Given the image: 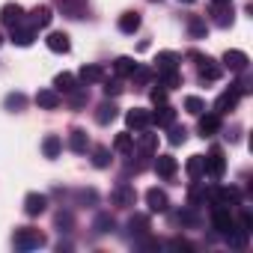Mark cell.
<instances>
[{
	"label": "cell",
	"mask_w": 253,
	"mask_h": 253,
	"mask_svg": "<svg viewBox=\"0 0 253 253\" xmlns=\"http://www.w3.org/2000/svg\"><path fill=\"white\" fill-rule=\"evenodd\" d=\"M45 232H39L36 226H21V229H15V235H12V244H15V250H39V247H45Z\"/></svg>",
	"instance_id": "cell-1"
},
{
	"label": "cell",
	"mask_w": 253,
	"mask_h": 253,
	"mask_svg": "<svg viewBox=\"0 0 253 253\" xmlns=\"http://www.w3.org/2000/svg\"><path fill=\"white\" fill-rule=\"evenodd\" d=\"M188 57H191V60H197V69H200L197 75H200V81H203V84H214V81L223 75V69H220L211 57H203V54H197V51H191Z\"/></svg>",
	"instance_id": "cell-2"
},
{
	"label": "cell",
	"mask_w": 253,
	"mask_h": 253,
	"mask_svg": "<svg viewBox=\"0 0 253 253\" xmlns=\"http://www.w3.org/2000/svg\"><path fill=\"white\" fill-rule=\"evenodd\" d=\"M110 203H113L116 209H131V206L137 203V191H134V185L119 182V185L113 188V194H110Z\"/></svg>",
	"instance_id": "cell-3"
},
{
	"label": "cell",
	"mask_w": 253,
	"mask_h": 253,
	"mask_svg": "<svg viewBox=\"0 0 253 253\" xmlns=\"http://www.w3.org/2000/svg\"><path fill=\"white\" fill-rule=\"evenodd\" d=\"M209 203H211V206H220V209H232V206L241 203V197H238L235 188H223V185H220V188H211Z\"/></svg>",
	"instance_id": "cell-4"
},
{
	"label": "cell",
	"mask_w": 253,
	"mask_h": 253,
	"mask_svg": "<svg viewBox=\"0 0 253 253\" xmlns=\"http://www.w3.org/2000/svg\"><path fill=\"white\" fill-rule=\"evenodd\" d=\"M238 98H241V92H238L235 86L223 89V92L217 95V101H214V113H217V116H223V113L235 110V107H238Z\"/></svg>",
	"instance_id": "cell-5"
},
{
	"label": "cell",
	"mask_w": 253,
	"mask_h": 253,
	"mask_svg": "<svg viewBox=\"0 0 253 253\" xmlns=\"http://www.w3.org/2000/svg\"><path fill=\"white\" fill-rule=\"evenodd\" d=\"M203 161H206V176H211V179H220V176H223L226 161H223V152H220L217 146H214V149H211Z\"/></svg>",
	"instance_id": "cell-6"
},
{
	"label": "cell",
	"mask_w": 253,
	"mask_h": 253,
	"mask_svg": "<svg viewBox=\"0 0 253 253\" xmlns=\"http://www.w3.org/2000/svg\"><path fill=\"white\" fill-rule=\"evenodd\" d=\"M54 3H57V9H60L66 18H75V21L84 18L86 9H89V6H86V0H54Z\"/></svg>",
	"instance_id": "cell-7"
},
{
	"label": "cell",
	"mask_w": 253,
	"mask_h": 253,
	"mask_svg": "<svg viewBox=\"0 0 253 253\" xmlns=\"http://www.w3.org/2000/svg\"><path fill=\"white\" fill-rule=\"evenodd\" d=\"M125 122H128V128H134V131H146L152 125V113L143 110V107H134V110L125 113Z\"/></svg>",
	"instance_id": "cell-8"
},
{
	"label": "cell",
	"mask_w": 253,
	"mask_h": 253,
	"mask_svg": "<svg viewBox=\"0 0 253 253\" xmlns=\"http://www.w3.org/2000/svg\"><path fill=\"white\" fill-rule=\"evenodd\" d=\"M209 197H211V188H209L206 182L194 179V185L188 188V203H191L194 209H200V206H206V203H209Z\"/></svg>",
	"instance_id": "cell-9"
},
{
	"label": "cell",
	"mask_w": 253,
	"mask_h": 253,
	"mask_svg": "<svg viewBox=\"0 0 253 253\" xmlns=\"http://www.w3.org/2000/svg\"><path fill=\"white\" fill-rule=\"evenodd\" d=\"M211 226H214L220 235H226V232L235 226V217L229 214V209H220V206H214V209H211Z\"/></svg>",
	"instance_id": "cell-10"
},
{
	"label": "cell",
	"mask_w": 253,
	"mask_h": 253,
	"mask_svg": "<svg viewBox=\"0 0 253 253\" xmlns=\"http://www.w3.org/2000/svg\"><path fill=\"white\" fill-rule=\"evenodd\" d=\"M146 206H149V211L164 214V211L170 209V200H167V194H164L161 188H149V191H146Z\"/></svg>",
	"instance_id": "cell-11"
},
{
	"label": "cell",
	"mask_w": 253,
	"mask_h": 253,
	"mask_svg": "<svg viewBox=\"0 0 253 253\" xmlns=\"http://www.w3.org/2000/svg\"><path fill=\"white\" fill-rule=\"evenodd\" d=\"M0 21H3V27H15V24H21L24 21V6L21 3H6L3 9H0Z\"/></svg>",
	"instance_id": "cell-12"
},
{
	"label": "cell",
	"mask_w": 253,
	"mask_h": 253,
	"mask_svg": "<svg viewBox=\"0 0 253 253\" xmlns=\"http://www.w3.org/2000/svg\"><path fill=\"white\" fill-rule=\"evenodd\" d=\"M33 39H36V27H33V24L21 21V24L12 27V42H15V45L27 48V45H33Z\"/></svg>",
	"instance_id": "cell-13"
},
{
	"label": "cell",
	"mask_w": 253,
	"mask_h": 253,
	"mask_svg": "<svg viewBox=\"0 0 253 253\" xmlns=\"http://www.w3.org/2000/svg\"><path fill=\"white\" fill-rule=\"evenodd\" d=\"M158 110H149L152 113V125H158V128H167V125H173L176 122V110L164 101V104H155Z\"/></svg>",
	"instance_id": "cell-14"
},
{
	"label": "cell",
	"mask_w": 253,
	"mask_h": 253,
	"mask_svg": "<svg viewBox=\"0 0 253 253\" xmlns=\"http://www.w3.org/2000/svg\"><path fill=\"white\" fill-rule=\"evenodd\" d=\"M197 131L203 134V137H211V134H217L220 131V116L211 110V113H200V125H197Z\"/></svg>",
	"instance_id": "cell-15"
},
{
	"label": "cell",
	"mask_w": 253,
	"mask_h": 253,
	"mask_svg": "<svg viewBox=\"0 0 253 253\" xmlns=\"http://www.w3.org/2000/svg\"><path fill=\"white\" fill-rule=\"evenodd\" d=\"M104 78H107L104 66H95V63H92V66H84V69L78 72V81H81L84 86H89V84H101Z\"/></svg>",
	"instance_id": "cell-16"
},
{
	"label": "cell",
	"mask_w": 253,
	"mask_h": 253,
	"mask_svg": "<svg viewBox=\"0 0 253 253\" xmlns=\"http://www.w3.org/2000/svg\"><path fill=\"white\" fill-rule=\"evenodd\" d=\"M45 209H48V197H45V194H27V197H24V211H27L30 217H39Z\"/></svg>",
	"instance_id": "cell-17"
},
{
	"label": "cell",
	"mask_w": 253,
	"mask_h": 253,
	"mask_svg": "<svg viewBox=\"0 0 253 253\" xmlns=\"http://www.w3.org/2000/svg\"><path fill=\"white\" fill-rule=\"evenodd\" d=\"M128 235L137 241L143 235H149V214H131L128 217Z\"/></svg>",
	"instance_id": "cell-18"
},
{
	"label": "cell",
	"mask_w": 253,
	"mask_h": 253,
	"mask_svg": "<svg viewBox=\"0 0 253 253\" xmlns=\"http://www.w3.org/2000/svg\"><path fill=\"white\" fill-rule=\"evenodd\" d=\"M247 54L244 51H226L223 54V66L229 69V72H247Z\"/></svg>",
	"instance_id": "cell-19"
},
{
	"label": "cell",
	"mask_w": 253,
	"mask_h": 253,
	"mask_svg": "<svg viewBox=\"0 0 253 253\" xmlns=\"http://www.w3.org/2000/svg\"><path fill=\"white\" fill-rule=\"evenodd\" d=\"M36 104L45 107V110H54V107L63 104V95H60L54 86H51V89H39V92H36Z\"/></svg>",
	"instance_id": "cell-20"
},
{
	"label": "cell",
	"mask_w": 253,
	"mask_h": 253,
	"mask_svg": "<svg viewBox=\"0 0 253 253\" xmlns=\"http://www.w3.org/2000/svg\"><path fill=\"white\" fill-rule=\"evenodd\" d=\"M134 149H137L140 155H155V149H158V134H149V128L140 131V137L134 140Z\"/></svg>",
	"instance_id": "cell-21"
},
{
	"label": "cell",
	"mask_w": 253,
	"mask_h": 253,
	"mask_svg": "<svg viewBox=\"0 0 253 253\" xmlns=\"http://www.w3.org/2000/svg\"><path fill=\"white\" fill-rule=\"evenodd\" d=\"M51 6H33L30 9V18H27V24H33L36 30H42V27H48L51 24Z\"/></svg>",
	"instance_id": "cell-22"
},
{
	"label": "cell",
	"mask_w": 253,
	"mask_h": 253,
	"mask_svg": "<svg viewBox=\"0 0 253 253\" xmlns=\"http://www.w3.org/2000/svg\"><path fill=\"white\" fill-rule=\"evenodd\" d=\"M155 170H158L161 179H173L176 170H179V164H176L173 155H158V158H155Z\"/></svg>",
	"instance_id": "cell-23"
},
{
	"label": "cell",
	"mask_w": 253,
	"mask_h": 253,
	"mask_svg": "<svg viewBox=\"0 0 253 253\" xmlns=\"http://www.w3.org/2000/svg\"><path fill=\"white\" fill-rule=\"evenodd\" d=\"M211 21H214L217 27H229V24H232V3H214Z\"/></svg>",
	"instance_id": "cell-24"
},
{
	"label": "cell",
	"mask_w": 253,
	"mask_h": 253,
	"mask_svg": "<svg viewBox=\"0 0 253 253\" xmlns=\"http://www.w3.org/2000/svg\"><path fill=\"white\" fill-rule=\"evenodd\" d=\"M69 149L78 152V155H84V152L89 149V137H86L84 128H72V134H69Z\"/></svg>",
	"instance_id": "cell-25"
},
{
	"label": "cell",
	"mask_w": 253,
	"mask_h": 253,
	"mask_svg": "<svg viewBox=\"0 0 253 253\" xmlns=\"http://www.w3.org/2000/svg\"><path fill=\"white\" fill-rule=\"evenodd\" d=\"M45 45H48L54 54H69V48H72V42H69L66 33H51V36L45 39Z\"/></svg>",
	"instance_id": "cell-26"
},
{
	"label": "cell",
	"mask_w": 253,
	"mask_h": 253,
	"mask_svg": "<svg viewBox=\"0 0 253 253\" xmlns=\"http://www.w3.org/2000/svg\"><path fill=\"white\" fill-rule=\"evenodd\" d=\"M155 78H158V84H161L164 89H176V86H182V75H179V69H167V72H155Z\"/></svg>",
	"instance_id": "cell-27"
},
{
	"label": "cell",
	"mask_w": 253,
	"mask_h": 253,
	"mask_svg": "<svg viewBox=\"0 0 253 253\" xmlns=\"http://www.w3.org/2000/svg\"><path fill=\"white\" fill-rule=\"evenodd\" d=\"M131 81H134V86H149V84L155 81V69H149V66H134Z\"/></svg>",
	"instance_id": "cell-28"
},
{
	"label": "cell",
	"mask_w": 253,
	"mask_h": 253,
	"mask_svg": "<svg viewBox=\"0 0 253 253\" xmlns=\"http://www.w3.org/2000/svg\"><path fill=\"white\" fill-rule=\"evenodd\" d=\"M78 86V81H75V75L72 72H60L57 78H54V89L60 92V95H66V92H72Z\"/></svg>",
	"instance_id": "cell-29"
},
{
	"label": "cell",
	"mask_w": 253,
	"mask_h": 253,
	"mask_svg": "<svg viewBox=\"0 0 253 253\" xmlns=\"http://www.w3.org/2000/svg\"><path fill=\"white\" fill-rule=\"evenodd\" d=\"M116 110H119V107H116L113 101H101V104H98V110H95V122H98V125L113 122V119H116Z\"/></svg>",
	"instance_id": "cell-30"
},
{
	"label": "cell",
	"mask_w": 253,
	"mask_h": 253,
	"mask_svg": "<svg viewBox=\"0 0 253 253\" xmlns=\"http://www.w3.org/2000/svg\"><path fill=\"white\" fill-rule=\"evenodd\" d=\"M247 238H250V232H244L241 226H232V229L226 232V241H229L232 250H244V247H247Z\"/></svg>",
	"instance_id": "cell-31"
},
{
	"label": "cell",
	"mask_w": 253,
	"mask_h": 253,
	"mask_svg": "<svg viewBox=\"0 0 253 253\" xmlns=\"http://www.w3.org/2000/svg\"><path fill=\"white\" fill-rule=\"evenodd\" d=\"M119 30L122 33H137L140 30V15L137 12H122L119 15Z\"/></svg>",
	"instance_id": "cell-32"
},
{
	"label": "cell",
	"mask_w": 253,
	"mask_h": 253,
	"mask_svg": "<svg viewBox=\"0 0 253 253\" xmlns=\"http://www.w3.org/2000/svg\"><path fill=\"white\" fill-rule=\"evenodd\" d=\"M155 63H158V72H167V69H179L182 57H179V54H173V51H161V54L155 57Z\"/></svg>",
	"instance_id": "cell-33"
},
{
	"label": "cell",
	"mask_w": 253,
	"mask_h": 253,
	"mask_svg": "<svg viewBox=\"0 0 253 253\" xmlns=\"http://www.w3.org/2000/svg\"><path fill=\"white\" fill-rule=\"evenodd\" d=\"M42 152H45V158H51V161H54V158L63 152V140H60L57 134H48V137L42 140Z\"/></svg>",
	"instance_id": "cell-34"
},
{
	"label": "cell",
	"mask_w": 253,
	"mask_h": 253,
	"mask_svg": "<svg viewBox=\"0 0 253 253\" xmlns=\"http://www.w3.org/2000/svg\"><path fill=\"white\" fill-rule=\"evenodd\" d=\"M113 149H116V152H122V155H134V137H131L128 131L116 134V140H113Z\"/></svg>",
	"instance_id": "cell-35"
},
{
	"label": "cell",
	"mask_w": 253,
	"mask_h": 253,
	"mask_svg": "<svg viewBox=\"0 0 253 253\" xmlns=\"http://www.w3.org/2000/svg\"><path fill=\"white\" fill-rule=\"evenodd\" d=\"M185 170H188L191 179H203V176H206V161H203V155H191L188 164H185Z\"/></svg>",
	"instance_id": "cell-36"
},
{
	"label": "cell",
	"mask_w": 253,
	"mask_h": 253,
	"mask_svg": "<svg viewBox=\"0 0 253 253\" xmlns=\"http://www.w3.org/2000/svg\"><path fill=\"white\" fill-rule=\"evenodd\" d=\"M66 98H69L72 107H86V101H89V89H86V86H75L72 92H66Z\"/></svg>",
	"instance_id": "cell-37"
},
{
	"label": "cell",
	"mask_w": 253,
	"mask_h": 253,
	"mask_svg": "<svg viewBox=\"0 0 253 253\" xmlns=\"http://www.w3.org/2000/svg\"><path fill=\"white\" fill-rule=\"evenodd\" d=\"M176 223H182V226H200V214H197V209L188 206V209L176 211Z\"/></svg>",
	"instance_id": "cell-38"
},
{
	"label": "cell",
	"mask_w": 253,
	"mask_h": 253,
	"mask_svg": "<svg viewBox=\"0 0 253 253\" xmlns=\"http://www.w3.org/2000/svg\"><path fill=\"white\" fill-rule=\"evenodd\" d=\"M134 66H137V63H134L131 57H119V60L113 63V72H116L119 78H131V72H134Z\"/></svg>",
	"instance_id": "cell-39"
},
{
	"label": "cell",
	"mask_w": 253,
	"mask_h": 253,
	"mask_svg": "<svg viewBox=\"0 0 253 253\" xmlns=\"http://www.w3.org/2000/svg\"><path fill=\"white\" fill-rule=\"evenodd\" d=\"M54 223H57V229H60V232H72V226H75V217H72V211L60 209V211L54 214Z\"/></svg>",
	"instance_id": "cell-40"
},
{
	"label": "cell",
	"mask_w": 253,
	"mask_h": 253,
	"mask_svg": "<svg viewBox=\"0 0 253 253\" xmlns=\"http://www.w3.org/2000/svg\"><path fill=\"white\" fill-rule=\"evenodd\" d=\"M167 128H170V134H167V140L173 143V146H179V143H185L188 140V128H185V125H167Z\"/></svg>",
	"instance_id": "cell-41"
},
{
	"label": "cell",
	"mask_w": 253,
	"mask_h": 253,
	"mask_svg": "<svg viewBox=\"0 0 253 253\" xmlns=\"http://www.w3.org/2000/svg\"><path fill=\"white\" fill-rule=\"evenodd\" d=\"M188 33H191L194 39H203V36H206V21H203L200 15H191V18H188Z\"/></svg>",
	"instance_id": "cell-42"
},
{
	"label": "cell",
	"mask_w": 253,
	"mask_h": 253,
	"mask_svg": "<svg viewBox=\"0 0 253 253\" xmlns=\"http://www.w3.org/2000/svg\"><path fill=\"white\" fill-rule=\"evenodd\" d=\"M92 229H95L98 235H104V232L116 229V220H113L110 214H98V217H95V223H92Z\"/></svg>",
	"instance_id": "cell-43"
},
{
	"label": "cell",
	"mask_w": 253,
	"mask_h": 253,
	"mask_svg": "<svg viewBox=\"0 0 253 253\" xmlns=\"http://www.w3.org/2000/svg\"><path fill=\"white\" fill-rule=\"evenodd\" d=\"M92 164L95 167H107L110 164V149L107 146H95L92 149Z\"/></svg>",
	"instance_id": "cell-44"
},
{
	"label": "cell",
	"mask_w": 253,
	"mask_h": 253,
	"mask_svg": "<svg viewBox=\"0 0 253 253\" xmlns=\"http://www.w3.org/2000/svg\"><path fill=\"white\" fill-rule=\"evenodd\" d=\"M185 110H188V113H194V116H200V113L206 110V101H203V98H197V95H188V98H185Z\"/></svg>",
	"instance_id": "cell-45"
},
{
	"label": "cell",
	"mask_w": 253,
	"mask_h": 253,
	"mask_svg": "<svg viewBox=\"0 0 253 253\" xmlns=\"http://www.w3.org/2000/svg\"><path fill=\"white\" fill-rule=\"evenodd\" d=\"M101 84H104V95H107V98H110V95H119V92H122V81H116V78H113V81H110V78H104Z\"/></svg>",
	"instance_id": "cell-46"
},
{
	"label": "cell",
	"mask_w": 253,
	"mask_h": 253,
	"mask_svg": "<svg viewBox=\"0 0 253 253\" xmlns=\"http://www.w3.org/2000/svg\"><path fill=\"white\" fill-rule=\"evenodd\" d=\"M24 104H27V98H24L21 92H12V95H6V107H9V110H21Z\"/></svg>",
	"instance_id": "cell-47"
},
{
	"label": "cell",
	"mask_w": 253,
	"mask_h": 253,
	"mask_svg": "<svg viewBox=\"0 0 253 253\" xmlns=\"http://www.w3.org/2000/svg\"><path fill=\"white\" fill-rule=\"evenodd\" d=\"M149 98H152V104H164V101H167V89H164V86L158 84V86H155V89L149 92Z\"/></svg>",
	"instance_id": "cell-48"
},
{
	"label": "cell",
	"mask_w": 253,
	"mask_h": 253,
	"mask_svg": "<svg viewBox=\"0 0 253 253\" xmlns=\"http://www.w3.org/2000/svg\"><path fill=\"white\" fill-rule=\"evenodd\" d=\"M170 247H173V250H191V244H188V241H182V238H173V241H170Z\"/></svg>",
	"instance_id": "cell-49"
},
{
	"label": "cell",
	"mask_w": 253,
	"mask_h": 253,
	"mask_svg": "<svg viewBox=\"0 0 253 253\" xmlns=\"http://www.w3.org/2000/svg\"><path fill=\"white\" fill-rule=\"evenodd\" d=\"M211 3H232V0H211Z\"/></svg>",
	"instance_id": "cell-50"
},
{
	"label": "cell",
	"mask_w": 253,
	"mask_h": 253,
	"mask_svg": "<svg viewBox=\"0 0 253 253\" xmlns=\"http://www.w3.org/2000/svg\"><path fill=\"white\" fill-rule=\"evenodd\" d=\"M182 3H194V0H182Z\"/></svg>",
	"instance_id": "cell-51"
},
{
	"label": "cell",
	"mask_w": 253,
	"mask_h": 253,
	"mask_svg": "<svg viewBox=\"0 0 253 253\" xmlns=\"http://www.w3.org/2000/svg\"><path fill=\"white\" fill-rule=\"evenodd\" d=\"M0 45H3V36H0Z\"/></svg>",
	"instance_id": "cell-52"
}]
</instances>
